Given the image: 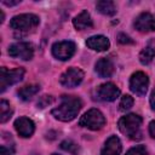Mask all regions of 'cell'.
<instances>
[{
	"instance_id": "1",
	"label": "cell",
	"mask_w": 155,
	"mask_h": 155,
	"mask_svg": "<svg viewBox=\"0 0 155 155\" xmlns=\"http://www.w3.org/2000/svg\"><path fill=\"white\" fill-rule=\"evenodd\" d=\"M81 107H82V102L80 98L64 94V96H62V103L57 108H54L51 111V114L57 120L68 122V121L74 120L78 116Z\"/></svg>"
},
{
	"instance_id": "2",
	"label": "cell",
	"mask_w": 155,
	"mask_h": 155,
	"mask_svg": "<svg viewBox=\"0 0 155 155\" xmlns=\"http://www.w3.org/2000/svg\"><path fill=\"white\" fill-rule=\"evenodd\" d=\"M142 117L137 114H127L125 116H122L120 120H119V130L122 134L132 138V139H136L137 137L136 136H140L139 133V128H140V125H142Z\"/></svg>"
},
{
	"instance_id": "3",
	"label": "cell",
	"mask_w": 155,
	"mask_h": 155,
	"mask_svg": "<svg viewBox=\"0 0 155 155\" xmlns=\"http://www.w3.org/2000/svg\"><path fill=\"white\" fill-rule=\"evenodd\" d=\"M40 23V18L34 13H22L11 18L10 27L15 30L28 31L36 28Z\"/></svg>"
},
{
	"instance_id": "4",
	"label": "cell",
	"mask_w": 155,
	"mask_h": 155,
	"mask_svg": "<svg viewBox=\"0 0 155 155\" xmlns=\"http://www.w3.org/2000/svg\"><path fill=\"white\" fill-rule=\"evenodd\" d=\"M79 125L81 127H86L92 131L101 130L105 125V117L98 109H90L87 110L79 120Z\"/></svg>"
},
{
	"instance_id": "5",
	"label": "cell",
	"mask_w": 155,
	"mask_h": 155,
	"mask_svg": "<svg viewBox=\"0 0 155 155\" xmlns=\"http://www.w3.org/2000/svg\"><path fill=\"white\" fill-rule=\"evenodd\" d=\"M25 70L23 68H16L12 70L2 67L0 69V91L4 92L8 86L19 82L24 76Z\"/></svg>"
},
{
	"instance_id": "6",
	"label": "cell",
	"mask_w": 155,
	"mask_h": 155,
	"mask_svg": "<svg viewBox=\"0 0 155 155\" xmlns=\"http://www.w3.org/2000/svg\"><path fill=\"white\" fill-rule=\"evenodd\" d=\"M76 46L73 41L65 40V41H58L52 45V54L59 59V61H68L70 59L75 53Z\"/></svg>"
},
{
	"instance_id": "7",
	"label": "cell",
	"mask_w": 155,
	"mask_h": 155,
	"mask_svg": "<svg viewBox=\"0 0 155 155\" xmlns=\"http://www.w3.org/2000/svg\"><path fill=\"white\" fill-rule=\"evenodd\" d=\"M84 71L80 69V68H75V67H71V68H68L59 78V82L62 86L64 87H68V88H73V87H76L78 85L81 84V81L84 80Z\"/></svg>"
},
{
	"instance_id": "8",
	"label": "cell",
	"mask_w": 155,
	"mask_h": 155,
	"mask_svg": "<svg viewBox=\"0 0 155 155\" xmlns=\"http://www.w3.org/2000/svg\"><path fill=\"white\" fill-rule=\"evenodd\" d=\"M149 79L143 71H136L130 78V88L137 96H144L148 91Z\"/></svg>"
},
{
	"instance_id": "9",
	"label": "cell",
	"mask_w": 155,
	"mask_h": 155,
	"mask_svg": "<svg viewBox=\"0 0 155 155\" xmlns=\"http://www.w3.org/2000/svg\"><path fill=\"white\" fill-rule=\"evenodd\" d=\"M8 54L13 58H21L23 61H29L34 56V47L29 42H16L10 45Z\"/></svg>"
},
{
	"instance_id": "10",
	"label": "cell",
	"mask_w": 155,
	"mask_h": 155,
	"mask_svg": "<svg viewBox=\"0 0 155 155\" xmlns=\"http://www.w3.org/2000/svg\"><path fill=\"white\" fill-rule=\"evenodd\" d=\"M133 25L138 31H142V33L155 31V18L149 12H142L136 17Z\"/></svg>"
},
{
	"instance_id": "11",
	"label": "cell",
	"mask_w": 155,
	"mask_h": 155,
	"mask_svg": "<svg viewBox=\"0 0 155 155\" xmlns=\"http://www.w3.org/2000/svg\"><path fill=\"white\" fill-rule=\"evenodd\" d=\"M97 96L101 101L113 102L120 96V90L113 82H105L97 88Z\"/></svg>"
},
{
	"instance_id": "12",
	"label": "cell",
	"mask_w": 155,
	"mask_h": 155,
	"mask_svg": "<svg viewBox=\"0 0 155 155\" xmlns=\"http://www.w3.org/2000/svg\"><path fill=\"white\" fill-rule=\"evenodd\" d=\"M15 128L17 131V133L23 137V138H28L30 137L34 131H35V125L33 122V120H30L29 117H25V116H22V117H18L16 121H15Z\"/></svg>"
},
{
	"instance_id": "13",
	"label": "cell",
	"mask_w": 155,
	"mask_h": 155,
	"mask_svg": "<svg viewBox=\"0 0 155 155\" xmlns=\"http://www.w3.org/2000/svg\"><path fill=\"white\" fill-rule=\"evenodd\" d=\"M122 150V144L121 140L116 136H110L102 149V155H120Z\"/></svg>"
},
{
	"instance_id": "14",
	"label": "cell",
	"mask_w": 155,
	"mask_h": 155,
	"mask_svg": "<svg viewBox=\"0 0 155 155\" xmlns=\"http://www.w3.org/2000/svg\"><path fill=\"white\" fill-rule=\"evenodd\" d=\"M86 45L88 48L94 51H107L110 46V42L109 39L104 35H93L86 40Z\"/></svg>"
},
{
	"instance_id": "15",
	"label": "cell",
	"mask_w": 155,
	"mask_h": 155,
	"mask_svg": "<svg viewBox=\"0 0 155 155\" xmlns=\"http://www.w3.org/2000/svg\"><path fill=\"white\" fill-rule=\"evenodd\" d=\"M94 69H96L97 74L101 78H110L114 74V70H115L113 62L109 58H105V57L97 61V63L94 65Z\"/></svg>"
},
{
	"instance_id": "16",
	"label": "cell",
	"mask_w": 155,
	"mask_h": 155,
	"mask_svg": "<svg viewBox=\"0 0 155 155\" xmlns=\"http://www.w3.org/2000/svg\"><path fill=\"white\" fill-rule=\"evenodd\" d=\"M73 24L78 30H84V29L91 28L93 25V22H92V18H91L90 13L87 11H82L78 16L74 17Z\"/></svg>"
},
{
	"instance_id": "17",
	"label": "cell",
	"mask_w": 155,
	"mask_h": 155,
	"mask_svg": "<svg viewBox=\"0 0 155 155\" xmlns=\"http://www.w3.org/2000/svg\"><path fill=\"white\" fill-rule=\"evenodd\" d=\"M40 90L39 85H27L18 90L17 94L22 101H29L31 97H34Z\"/></svg>"
},
{
	"instance_id": "18",
	"label": "cell",
	"mask_w": 155,
	"mask_h": 155,
	"mask_svg": "<svg viewBox=\"0 0 155 155\" xmlns=\"http://www.w3.org/2000/svg\"><path fill=\"white\" fill-rule=\"evenodd\" d=\"M97 10L105 16H114L116 13V6L110 0H101L96 5Z\"/></svg>"
},
{
	"instance_id": "19",
	"label": "cell",
	"mask_w": 155,
	"mask_h": 155,
	"mask_svg": "<svg viewBox=\"0 0 155 155\" xmlns=\"http://www.w3.org/2000/svg\"><path fill=\"white\" fill-rule=\"evenodd\" d=\"M12 114H13V110L10 103L5 99H1L0 101V122L1 124L6 122L12 116Z\"/></svg>"
},
{
	"instance_id": "20",
	"label": "cell",
	"mask_w": 155,
	"mask_h": 155,
	"mask_svg": "<svg viewBox=\"0 0 155 155\" xmlns=\"http://www.w3.org/2000/svg\"><path fill=\"white\" fill-rule=\"evenodd\" d=\"M154 57H155V50L151 46H147L139 53V62L145 65V64L151 63V61L154 59Z\"/></svg>"
},
{
	"instance_id": "21",
	"label": "cell",
	"mask_w": 155,
	"mask_h": 155,
	"mask_svg": "<svg viewBox=\"0 0 155 155\" xmlns=\"http://www.w3.org/2000/svg\"><path fill=\"white\" fill-rule=\"evenodd\" d=\"M61 149H63V150L70 153L71 155H78V154L80 153V148H79V145H78L75 142L70 140V139H65V140H63V142L61 143Z\"/></svg>"
},
{
	"instance_id": "22",
	"label": "cell",
	"mask_w": 155,
	"mask_h": 155,
	"mask_svg": "<svg viewBox=\"0 0 155 155\" xmlns=\"http://www.w3.org/2000/svg\"><path fill=\"white\" fill-rule=\"evenodd\" d=\"M120 110L121 111H126L128 109H131L133 107V98L130 96V94H125L121 101H120Z\"/></svg>"
},
{
	"instance_id": "23",
	"label": "cell",
	"mask_w": 155,
	"mask_h": 155,
	"mask_svg": "<svg viewBox=\"0 0 155 155\" xmlns=\"http://www.w3.org/2000/svg\"><path fill=\"white\" fill-rule=\"evenodd\" d=\"M51 103H53V97H52V96H47V94H45V96H42V97L39 98V101H38L36 104H38V108L44 109V108L48 107Z\"/></svg>"
},
{
	"instance_id": "24",
	"label": "cell",
	"mask_w": 155,
	"mask_h": 155,
	"mask_svg": "<svg viewBox=\"0 0 155 155\" xmlns=\"http://www.w3.org/2000/svg\"><path fill=\"white\" fill-rule=\"evenodd\" d=\"M126 155H148V151L144 145H136V147L131 148L126 153Z\"/></svg>"
},
{
	"instance_id": "25",
	"label": "cell",
	"mask_w": 155,
	"mask_h": 155,
	"mask_svg": "<svg viewBox=\"0 0 155 155\" xmlns=\"http://www.w3.org/2000/svg\"><path fill=\"white\" fill-rule=\"evenodd\" d=\"M15 154V147L13 145H1L0 147V155H13Z\"/></svg>"
},
{
	"instance_id": "26",
	"label": "cell",
	"mask_w": 155,
	"mask_h": 155,
	"mask_svg": "<svg viewBox=\"0 0 155 155\" xmlns=\"http://www.w3.org/2000/svg\"><path fill=\"white\" fill-rule=\"evenodd\" d=\"M117 41H119L120 44H133V40H132L128 35H126V34H124V33H120V34L117 35Z\"/></svg>"
},
{
	"instance_id": "27",
	"label": "cell",
	"mask_w": 155,
	"mask_h": 155,
	"mask_svg": "<svg viewBox=\"0 0 155 155\" xmlns=\"http://www.w3.org/2000/svg\"><path fill=\"white\" fill-rule=\"evenodd\" d=\"M149 133L153 138H155V120L150 121V124H149Z\"/></svg>"
},
{
	"instance_id": "28",
	"label": "cell",
	"mask_w": 155,
	"mask_h": 155,
	"mask_svg": "<svg viewBox=\"0 0 155 155\" xmlns=\"http://www.w3.org/2000/svg\"><path fill=\"white\" fill-rule=\"evenodd\" d=\"M150 105H151V109L155 111V88L153 90V92L150 94Z\"/></svg>"
},
{
	"instance_id": "29",
	"label": "cell",
	"mask_w": 155,
	"mask_h": 155,
	"mask_svg": "<svg viewBox=\"0 0 155 155\" xmlns=\"http://www.w3.org/2000/svg\"><path fill=\"white\" fill-rule=\"evenodd\" d=\"M21 0H17V1H7V0H2V4H5L6 6H13V5H17L19 4Z\"/></svg>"
},
{
	"instance_id": "30",
	"label": "cell",
	"mask_w": 155,
	"mask_h": 155,
	"mask_svg": "<svg viewBox=\"0 0 155 155\" xmlns=\"http://www.w3.org/2000/svg\"><path fill=\"white\" fill-rule=\"evenodd\" d=\"M2 22H4V12L0 11V23H2Z\"/></svg>"
},
{
	"instance_id": "31",
	"label": "cell",
	"mask_w": 155,
	"mask_h": 155,
	"mask_svg": "<svg viewBox=\"0 0 155 155\" xmlns=\"http://www.w3.org/2000/svg\"><path fill=\"white\" fill-rule=\"evenodd\" d=\"M30 155H39V154H36V153H33V154H30Z\"/></svg>"
},
{
	"instance_id": "32",
	"label": "cell",
	"mask_w": 155,
	"mask_h": 155,
	"mask_svg": "<svg viewBox=\"0 0 155 155\" xmlns=\"http://www.w3.org/2000/svg\"><path fill=\"white\" fill-rule=\"evenodd\" d=\"M52 155H58V154H52Z\"/></svg>"
}]
</instances>
